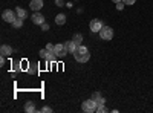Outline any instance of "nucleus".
<instances>
[{
    "instance_id": "22",
    "label": "nucleus",
    "mask_w": 153,
    "mask_h": 113,
    "mask_svg": "<svg viewBox=\"0 0 153 113\" xmlns=\"http://www.w3.org/2000/svg\"><path fill=\"white\" fill-rule=\"evenodd\" d=\"M123 2H124L126 5H135V2H136V0H123Z\"/></svg>"
},
{
    "instance_id": "4",
    "label": "nucleus",
    "mask_w": 153,
    "mask_h": 113,
    "mask_svg": "<svg viewBox=\"0 0 153 113\" xmlns=\"http://www.w3.org/2000/svg\"><path fill=\"white\" fill-rule=\"evenodd\" d=\"M2 18H3V21H6V23H12V21L17 18V12L12 11V9H5V11L2 12Z\"/></svg>"
},
{
    "instance_id": "19",
    "label": "nucleus",
    "mask_w": 153,
    "mask_h": 113,
    "mask_svg": "<svg viewBox=\"0 0 153 113\" xmlns=\"http://www.w3.org/2000/svg\"><path fill=\"white\" fill-rule=\"evenodd\" d=\"M46 49H48L49 52H54V49H55V44H51V43H49V44H46Z\"/></svg>"
},
{
    "instance_id": "3",
    "label": "nucleus",
    "mask_w": 153,
    "mask_h": 113,
    "mask_svg": "<svg viewBox=\"0 0 153 113\" xmlns=\"http://www.w3.org/2000/svg\"><path fill=\"white\" fill-rule=\"evenodd\" d=\"M100 37H101V40H104V41H110L113 38V29L110 26H103L100 31Z\"/></svg>"
},
{
    "instance_id": "18",
    "label": "nucleus",
    "mask_w": 153,
    "mask_h": 113,
    "mask_svg": "<svg viewBox=\"0 0 153 113\" xmlns=\"http://www.w3.org/2000/svg\"><path fill=\"white\" fill-rule=\"evenodd\" d=\"M101 96H103V95H101L100 92H94V93H92V99H95V101H98Z\"/></svg>"
},
{
    "instance_id": "13",
    "label": "nucleus",
    "mask_w": 153,
    "mask_h": 113,
    "mask_svg": "<svg viewBox=\"0 0 153 113\" xmlns=\"http://www.w3.org/2000/svg\"><path fill=\"white\" fill-rule=\"evenodd\" d=\"M11 24H12V26H14L16 29H20V28L23 26V18H20V17H17V18H16L14 21H12Z\"/></svg>"
},
{
    "instance_id": "12",
    "label": "nucleus",
    "mask_w": 153,
    "mask_h": 113,
    "mask_svg": "<svg viewBox=\"0 0 153 113\" xmlns=\"http://www.w3.org/2000/svg\"><path fill=\"white\" fill-rule=\"evenodd\" d=\"M55 23L60 24V26H61V24H65V23H66V16H65V14H58V16L55 17Z\"/></svg>"
},
{
    "instance_id": "5",
    "label": "nucleus",
    "mask_w": 153,
    "mask_h": 113,
    "mask_svg": "<svg viewBox=\"0 0 153 113\" xmlns=\"http://www.w3.org/2000/svg\"><path fill=\"white\" fill-rule=\"evenodd\" d=\"M31 20H32L34 24H43L45 23V16L42 14V12L35 11L34 14H32V17H31Z\"/></svg>"
},
{
    "instance_id": "2",
    "label": "nucleus",
    "mask_w": 153,
    "mask_h": 113,
    "mask_svg": "<svg viewBox=\"0 0 153 113\" xmlns=\"http://www.w3.org/2000/svg\"><path fill=\"white\" fill-rule=\"evenodd\" d=\"M97 107H98V104H97V101L95 99H86V101L83 103V106H81V109H83V112H86V113H94V112H97Z\"/></svg>"
},
{
    "instance_id": "24",
    "label": "nucleus",
    "mask_w": 153,
    "mask_h": 113,
    "mask_svg": "<svg viewBox=\"0 0 153 113\" xmlns=\"http://www.w3.org/2000/svg\"><path fill=\"white\" fill-rule=\"evenodd\" d=\"M55 5L57 6H65V2H63V0H55Z\"/></svg>"
},
{
    "instance_id": "21",
    "label": "nucleus",
    "mask_w": 153,
    "mask_h": 113,
    "mask_svg": "<svg viewBox=\"0 0 153 113\" xmlns=\"http://www.w3.org/2000/svg\"><path fill=\"white\" fill-rule=\"evenodd\" d=\"M124 5H126L124 2H120V3H117V9H118V11H121V9H124Z\"/></svg>"
},
{
    "instance_id": "26",
    "label": "nucleus",
    "mask_w": 153,
    "mask_h": 113,
    "mask_svg": "<svg viewBox=\"0 0 153 113\" xmlns=\"http://www.w3.org/2000/svg\"><path fill=\"white\" fill-rule=\"evenodd\" d=\"M0 64H2V66L5 64V57L3 55H2V58H0Z\"/></svg>"
},
{
    "instance_id": "15",
    "label": "nucleus",
    "mask_w": 153,
    "mask_h": 113,
    "mask_svg": "<svg viewBox=\"0 0 153 113\" xmlns=\"http://www.w3.org/2000/svg\"><path fill=\"white\" fill-rule=\"evenodd\" d=\"M97 112H98V113H106V112H107V107H106L104 104H101V106L97 107Z\"/></svg>"
},
{
    "instance_id": "10",
    "label": "nucleus",
    "mask_w": 153,
    "mask_h": 113,
    "mask_svg": "<svg viewBox=\"0 0 153 113\" xmlns=\"http://www.w3.org/2000/svg\"><path fill=\"white\" fill-rule=\"evenodd\" d=\"M37 109H35V104L32 103V101H28L26 104H25V112L26 113H34Z\"/></svg>"
},
{
    "instance_id": "6",
    "label": "nucleus",
    "mask_w": 153,
    "mask_h": 113,
    "mask_svg": "<svg viewBox=\"0 0 153 113\" xmlns=\"http://www.w3.org/2000/svg\"><path fill=\"white\" fill-rule=\"evenodd\" d=\"M89 28H91V31H92V32H100V31H101V28H103V23H101V20L94 18V20L91 21V24H89Z\"/></svg>"
},
{
    "instance_id": "16",
    "label": "nucleus",
    "mask_w": 153,
    "mask_h": 113,
    "mask_svg": "<svg viewBox=\"0 0 153 113\" xmlns=\"http://www.w3.org/2000/svg\"><path fill=\"white\" fill-rule=\"evenodd\" d=\"M68 54H69V52L66 51V47H65V49H63L61 52H58V54H57V58H65V57H66Z\"/></svg>"
},
{
    "instance_id": "9",
    "label": "nucleus",
    "mask_w": 153,
    "mask_h": 113,
    "mask_svg": "<svg viewBox=\"0 0 153 113\" xmlns=\"http://www.w3.org/2000/svg\"><path fill=\"white\" fill-rule=\"evenodd\" d=\"M65 47H66V51H68L69 54H74L75 49H76V44L74 43V40H71V41H66V43H65Z\"/></svg>"
},
{
    "instance_id": "23",
    "label": "nucleus",
    "mask_w": 153,
    "mask_h": 113,
    "mask_svg": "<svg viewBox=\"0 0 153 113\" xmlns=\"http://www.w3.org/2000/svg\"><path fill=\"white\" fill-rule=\"evenodd\" d=\"M104 103H106V99H104L103 96H101V98L98 99V101H97V104H98V106H101V104H104Z\"/></svg>"
},
{
    "instance_id": "25",
    "label": "nucleus",
    "mask_w": 153,
    "mask_h": 113,
    "mask_svg": "<svg viewBox=\"0 0 153 113\" xmlns=\"http://www.w3.org/2000/svg\"><path fill=\"white\" fill-rule=\"evenodd\" d=\"M40 26H42L43 31H48V29H49V24H48V23H43V24H40Z\"/></svg>"
},
{
    "instance_id": "17",
    "label": "nucleus",
    "mask_w": 153,
    "mask_h": 113,
    "mask_svg": "<svg viewBox=\"0 0 153 113\" xmlns=\"http://www.w3.org/2000/svg\"><path fill=\"white\" fill-rule=\"evenodd\" d=\"M48 55H49V51H48V49H42V51H40V57H42L43 60H46Z\"/></svg>"
},
{
    "instance_id": "20",
    "label": "nucleus",
    "mask_w": 153,
    "mask_h": 113,
    "mask_svg": "<svg viewBox=\"0 0 153 113\" xmlns=\"http://www.w3.org/2000/svg\"><path fill=\"white\" fill-rule=\"evenodd\" d=\"M42 112H43V113H51V112H52V109H51L49 106H45V107L42 109Z\"/></svg>"
},
{
    "instance_id": "14",
    "label": "nucleus",
    "mask_w": 153,
    "mask_h": 113,
    "mask_svg": "<svg viewBox=\"0 0 153 113\" xmlns=\"http://www.w3.org/2000/svg\"><path fill=\"white\" fill-rule=\"evenodd\" d=\"M72 40H74V43H75L76 46H80V44H81V41H83V35H81V34H75Z\"/></svg>"
},
{
    "instance_id": "8",
    "label": "nucleus",
    "mask_w": 153,
    "mask_h": 113,
    "mask_svg": "<svg viewBox=\"0 0 153 113\" xmlns=\"http://www.w3.org/2000/svg\"><path fill=\"white\" fill-rule=\"evenodd\" d=\"M0 54H2L3 57H9L12 54V47L8 46V44H3L2 47H0Z\"/></svg>"
},
{
    "instance_id": "27",
    "label": "nucleus",
    "mask_w": 153,
    "mask_h": 113,
    "mask_svg": "<svg viewBox=\"0 0 153 113\" xmlns=\"http://www.w3.org/2000/svg\"><path fill=\"white\" fill-rule=\"evenodd\" d=\"M113 3H120V2H123V0H112Z\"/></svg>"
},
{
    "instance_id": "1",
    "label": "nucleus",
    "mask_w": 153,
    "mask_h": 113,
    "mask_svg": "<svg viewBox=\"0 0 153 113\" xmlns=\"http://www.w3.org/2000/svg\"><path fill=\"white\" fill-rule=\"evenodd\" d=\"M74 57L78 63H87L89 58H91V52H89V49L86 46L80 44V46H76L75 52H74Z\"/></svg>"
},
{
    "instance_id": "7",
    "label": "nucleus",
    "mask_w": 153,
    "mask_h": 113,
    "mask_svg": "<svg viewBox=\"0 0 153 113\" xmlns=\"http://www.w3.org/2000/svg\"><path fill=\"white\" fill-rule=\"evenodd\" d=\"M29 6H31L32 11H40L43 8V0H31Z\"/></svg>"
},
{
    "instance_id": "11",
    "label": "nucleus",
    "mask_w": 153,
    "mask_h": 113,
    "mask_svg": "<svg viewBox=\"0 0 153 113\" xmlns=\"http://www.w3.org/2000/svg\"><path fill=\"white\" fill-rule=\"evenodd\" d=\"M16 12H17V17H20V18H23V20L28 17V12L25 11L23 8H20V6H19V8H16Z\"/></svg>"
}]
</instances>
